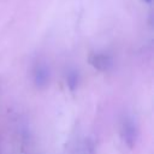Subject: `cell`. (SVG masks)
<instances>
[{
	"label": "cell",
	"mask_w": 154,
	"mask_h": 154,
	"mask_svg": "<svg viewBox=\"0 0 154 154\" xmlns=\"http://www.w3.org/2000/svg\"><path fill=\"white\" fill-rule=\"evenodd\" d=\"M90 63L95 69H97L100 71H106L112 65V59H111V57L108 54L101 53V54L93 55V58L90 59Z\"/></svg>",
	"instance_id": "3"
},
{
	"label": "cell",
	"mask_w": 154,
	"mask_h": 154,
	"mask_svg": "<svg viewBox=\"0 0 154 154\" xmlns=\"http://www.w3.org/2000/svg\"><path fill=\"white\" fill-rule=\"evenodd\" d=\"M122 137L129 148H134L137 138V130L131 120H125L122 128Z\"/></svg>",
	"instance_id": "2"
},
{
	"label": "cell",
	"mask_w": 154,
	"mask_h": 154,
	"mask_svg": "<svg viewBox=\"0 0 154 154\" xmlns=\"http://www.w3.org/2000/svg\"><path fill=\"white\" fill-rule=\"evenodd\" d=\"M49 78H51V73L47 65L43 63H37L32 70V79L35 85L42 89L47 87V84L49 83Z\"/></svg>",
	"instance_id": "1"
},
{
	"label": "cell",
	"mask_w": 154,
	"mask_h": 154,
	"mask_svg": "<svg viewBox=\"0 0 154 154\" xmlns=\"http://www.w3.org/2000/svg\"><path fill=\"white\" fill-rule=\"evenodd\" d=\"M78 73L76 71H70L66 75V85L71 91H73L78 85Z\"/></svg>",
	"instance_id": "4"
},
{
	"label": "cell",
	"mask_w": 154,
	"mask_h": 154,
	"mask_svg": "<svg viewBox=\"0 0 154 154\" xmlns=\"http://www.w3.org/2000/svg\"><path fill=\"white\" fill-rule=\"evenodd\" d=\"M143 1L147 2V4H150V2H152V0H143Z\"/></svg>",
	"instance_id": "5"
}]
</instances>
